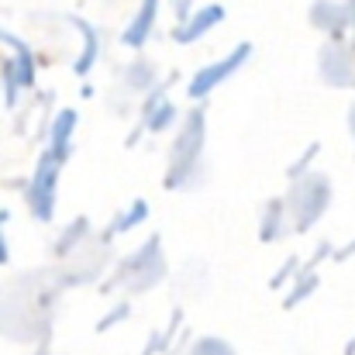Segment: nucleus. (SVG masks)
<instances>
[{
    "mask_svg": "<svg viewBox=\"0 0 355 355\" xmlns=\"http://www.w3.org/2000/svg\"><path fill=\"white\" fill-rule=\"evenodd\" d=\"M207 118L204 107H190L183 128L169 148V166H166V190H200L207 180Z\"/></svg>",
    "mask_w": 355,
    "mask_h": 355,
    "instance_id": "f257e3e1",
    "label": "nucleus"
},
{
    "mask_svg": "<svg viewBox=\"0 0 355 355\" xmlns=\"http://www.w3.org/2000/svg\"><path fill=\"white\" fill-rule=\"evenodd\" d=\"M328 204H331V180H328V173H318L314 169V173H304V176L290 180V190L283 197V207H286V218H290L293 235L311 232L324 218Z\"/></svg>",
    "mask_w": 355,
    "mask_h": 355,
    "instance_id": "f03ea898",
    "label": "nucleus"
},
{
    "mask_svg": "<svg viewBox=\"0 0 355 355\" xmlns=\"http://www.w3.org/2000/svg\"><path fill=\"white\" fill-rule=\"evenodd\" d=\"M166 276H169V266H166V255H162V238L152 235L141 248H135L128 259H121L118 272H114V279L107 283V290H111V286H124V290L135 297V293L155 290Z\"/></svg>",
    "mask_w": 355,
    "mask_h": 355,
    "instance_id": "7ed1b4c3",
    "label": "nucleus"
},
{
    "mask_svg": "<svg viewBox=\"0 0 355 355\" xmlns=\"http://www.w3.org/2000/svg\"><path fill=\"white\" fill-rule=\"evenodd\" d=\"M248 59H252V45L241 42L238 49H232V52L225 55V59H218V62H211V66H200V69L193 73V80L187 83V97H190V101H207L221 83H228V80L235 76Z\"/></svg>",
    "mask_w": 355,
    "mask_h": 355,
    "instance_id": "20e7f679",
    "label": "nucleus"
},
{
    "mask_svg": "<svg viewBox=\"0 0 355 355\" xmlns=\"http://www.w3.org/2000/svg\"><path fill=\"white\" fill-rule=\"evenodd\" d=\"M59 169H62V162H59L52 152H45L42 162H38V169H35V176H31L28 204H31V214H35L38 221H52V214H55V183H59Z\"/></svg>",
    "mask_w": 355,
    "mask_h": 355,
    "instance_id": "39448f33",
    "label": "nucleus"
},
{
    "mask_svg": "<svg viewBox=\"0 0 355 355\" xmlns=\"http://www.w3.org/2000/svg\"><path fill=\"white\" fill-rule=\"evenodd\" d=\"M221 21H225V7H221V3L200 7V10H193V14H183V17H180V24H176L173 38H176L180 45H193V42H200L207 31H214Z\"/></svg>",
    "mask_w": 355,
    "mask_h": 355,
    "instance_id": "423d86ee",
    "label": "nucleus"
},
{
    "mask_svg": "<svg viewBox=\"0 0 355 355\" xmlns=\"http://www.w3.org/2000/svg\"><path fill=\"white\" fill-rule=\"evenodd\" d=\"M318 69H321V80H324L328 87H349V83H355L352 59H349V52L338 49V45H328V49H324V55L318 59Z\"/></svg>",
    "mask_w": 355,
    "mask_h": 355,
    "instance_id": "0eeeda50",
    "label": "nucleus"
},
{
    "mask_svg": "<svg viewBox=\"0 0 355 355\" xmlns=\"http://www.w3.org/2000/svg\"><path fill=\"white\" fill-rule=\"evenodd\" d=\"M286 235H293V228H290L283 197H272V200L262 207V218H259V241H262V245H276V241H283Z\"/></svg>",
    "mask_w": 355,
    "mask_h": 355,
    "instance_id": "6e6552de",
    "label": "nucleus"
},
{
    "mask_svg": "<svg viewBox=\"0 0 355 355\" xmlns=\"http://www.w3.org/2000/svg\"><path fill=\"white\" fill-rule=\"evenodd\" d=\"M76 124H80V114L73 111V107H66V111H59V118L52 124V135H49V152L66 166L69 162V155H73V135H76Z\"/></svg>",
    "mask_w": 355,
    "mask_h": 355,
    "instance_id": "1a4fd4ad",
    "label": "nucleus"
},
{
    "mask_svg": "<svg viewBox=\"0 0 355 355\" xmlns=\"http://www.w3.org/2000/svg\"><path fill=\"white\" fill-rule=\"evenodd\" d=\"M155 14H159V0H141V7H138L135 21L124 28L121 42H124L128 49H145L148 35L155 31Z\"/></svg>",
    "mask_w": 355,
    "mask_h": 355,
    "instance_id": "9d476101",
    "label": "nucleus"
},
{
    "mask_svg": "<svg viewBox=\"0 0 355 355\" xmlns=\"http://www.w3.org/2000/svg\"><path fill=\"white\" fill-rule=\"evenodd\" d=\"M318 286H321L318 269H300V272L293 276V286H290V290H286V297H283V311H293L297 304H304Z\"/></svg>",
    "mask_w": 355,
    "mask_h": 355,
    "instance_id": "9b49d317",
    "label": "nucleus"
},
{
    "mask_svg": "<svg viewBox=\"0 0 355 355\" xmlns=\"http://www.w3.org/2000/svg\"><path fill=\"white\" fill-rule=\"evenodd\" d=\"M141 221H148V204L138 197V200H131V207H124L118 218L111 221V228L104 232V238H118V235H128V232H135Z\"/></svg>",
    "mask_w": 355,
    "mask_h": 355,
    "instance_id": "f8f14e48",
    "label": "nucleus"
},
{
    "mask_svg": "<svg viewBox=\"0 0 355 355\" xmlns=\"http://www.w3.org/2000/svg\"><path fill=\"white\" fill-rule=\"evenodd\" d=\"M90 232V221L87 218H80L76 225H69L66 232H62V238H59V245H55V252L59 255H69V252H76L80 245H83V235Z\"/></svg>",
    "mask_w": 355,
    "mask_h": 355,
    "instance_id": "ddd939ff",
    "label": "nucleus"
},
{
    "mask_svg": "<svg viewBox=\"0 0 355 355\" xmlns=\"http://www.w3.org/2000/svg\"><path fill=\"white\" fill-rule=\"evenodd\" d=\"M83 38H87V52H83V59L76 62V73H80V76H87V73H90V66L97 62V49H101L97 31H94V28H87V24H83Z\"/></svg>",
    "mask_w": 355,
    "mask_h": 355,
    "instance_id": "4468645a",
    "label": "nucleus"
},
{
    "mask_svg": "<svg viewBox=\"0 0 355 355\" xmlns=\"http://www.w3.org/2000/svg\"><path fill=\"white\" fill-rule=\"evenodd\" d=\"M300 266H304V259H300V255H286V259H283V266H279V272L269 279V286H272V290H283V286L300 272Z\"/></svg>",
    "mask_w": 355,
    "mask_h": 355,
    "instance_id": "2eb2a0df",
    "label": "nucleus"
},
{
    "mask_svg": "<svg viewBox=\"0 0 355 355\" xmlns=\"http://www.w3.org/2000/svg\"><path fill=\"white\" fill-rule=\"evenodd\" d=\"M128 318H131V304H128V300H121V304H114V307H111V311L97 321V335H104V331L118 328L121 321H128Z\"/></svg>",
    "mask_w": 355,
    "mask_h": 355,
    "instance_id": "dca6fc26",
    "label": "nucleus"
},
{
    "mask_svg": "<svg viewBox=\"0 0 355 355\" xmlns=\"http://www.w3.org/2000/svg\"><path fill=\"white\" fill-rule=\"evenodd\" d=\"M187 355H235V349L225 338H200V342H193V349Z\"/></svg>",
    "mask_w": 355,
    "mask_h": 355,
    "instance_id": "f3484780",
    "label": "nucleus"
},
{
    "mask_svg": "<svg viewBox=\"0 0 355 355\" xmlns=\"http://www.w3.org/2000/svg\"><path fill=\"white\" fill-rule=\"evenodd\" d=\"M318 155H321V141H311V145H307V152H304V155L286 169V176H290V180H297V176L311 173V166H314V159H318Z\"/></svg>",
    "mask_w": 355,
    "mask_h": 355,
    "instance_id": "a211bd4d",
    "label": "nucleus"
},
{
    "mask_svg": "<svg viewBox=\"0 0 355 355\" xmlns=\"http://www.w3.org/2000/svg\"><path fill=\"white\" fill-rule=\"evenodd\" d=\"M331 252H335V245H331V241H321V245L311 252V259H304V266H300V269H318L324 259H331Z\"/></svg>",
    "mask_w": 355,
    "mask_h": 355,
    "instance_id": "6ab92c4d",
    "label": "nucleus"
},
{
    "mask_svg": "<svg viewBox=\"0 0 355 355\" xmlns=\"http://www.w3.org/2000/svg\"><path fill=\"white\" fill-rule=\"evenodd\" d=\"M159 352H166V349H162L159 331H152V335H148V342H145V349H141V355H159Z\"/></svg>",
    "mask_w": 355,
    "mask_h": 355,
    "instance_id": "aec40b11",
    "label": "nucleus"
},
{
    "mask_svg": "<svg viewBox=\"0 0 355 355\" xmlns=\"http://www.w3.org/2000/svg\"><path fill=\"white\" fill-rule=\"evenodd\" d=\"M352 255H355V238L349 241V245H342V248H335V252H331V259H335V262H345V259H352Z\"/></svg>",
    "mask_w": 355,
    "mask_h": 355,
    "instance_id": "412c9836",
    "label": "nucleus"
},
{
    "mask_svg": "<svg viewBox=\"0 0 355 355\" xmlns=\"http://www.w3.org/2000/svg\"><path fill=\"white\" fill-rule=\"evenodd\" d=\"M345 355H355V335L349 338V342H345Z\"/></svg>",
    "mask_w": 355,
    "mask_h": 355,
    "instance_id": "4be33fe9",
    "label": "nucleus"
},
{
    "mask_svg": "<svg viewBox=\"0 0 355 355\" xmlns=\"http://www.w3.org/2000/svg\"><path fill=\"white\" fill-rule=\"evenodd\" d=\"M349 128H352V138H355V104H352V111H349Z\"/></svg>",
    "mask_w": 355,
    "mask_h": 355,
    "instance_id": "5701e85b",
    "label": "nucleus"
}]
</instances>
